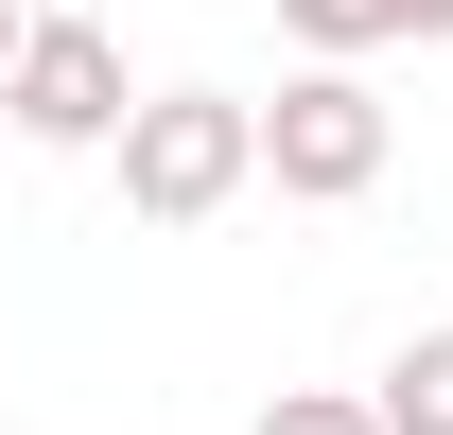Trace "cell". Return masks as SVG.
<instances>
[{
    "mask_svg": "<svg viewBox=\"0 0 453 435\" xmlns=\"http://www.w3.org/2000/svg\"><path fill=\"white\" fill-rule=\"evenodd\" d=\"M366 418H384V435H453V331H401L384 383H366Z\"/></svg>",
    "mask_w": 453,
    "mask_h": 435,
    "instance_id": "4",
    "label": "cell"
},
{
    "mask_svg": "<svg viewBox=\"0 0 453 435\" xmlns=\"http://www.w3.org/2000/svg\"><path fill=\"white\" fill-rule=\"evenodd\" d=\"M105 174H122L140 226H210V210L262 192V105L244 88H140V122L105 140Z\"/></svg>",
    "mask_w": 453,
    "mask_h": 435,
    "instance_id": "1",
    "label": "cell"
},
{
    "mask_svg": "<svg viewBox=\"0 0 453 435\" xmlns=\"http://www.w3.org/2000/svg\"><path fill=\"white\" fill-rule=\"evenodd\" d=\"M384 157H401V122H384L366 70H280V105H262V174H280L296 210H366Z\"/></svg>",
    "mask_w": 453,
    "mask_h": 435,
    "instance_id": "2",
    "label": "cell"
},
{
    "mask_svg": "<svg viewBox=\"0 0 453 435\" xmlns=\"http://www.w3.org/2000/svg\"><path fill=\"white\" fill-rule=\"evenodd\" d=\"M280 35H296V70H366L401 35V0H280Z\"/></svg>",
    "mask_w": 453,
    "mask_h": 435,
    "instance_id": "5",
    "label": "cell"
},
{
    "mask_svg": "<svg viewBox=\"0 0 453 435\" xmlns=\"http://www.w3.org/2000/svg\"><path fill=\"white\" fill-rule=\"evenodd\" d=\"M0 122H18L35 157H105L122 122H140L122 35H105V18H35V35H18V70H0Z\"/></svg>",
    "mask_w": 453,
    "mask_h": 435,
    "instance_id": "3",
    "label": "cell"
},
{
    "mask_svg": "<svg viewBox=\"0 0 453 435\" xmlns=\"http://www.w3.org/2000/svg\"><path fill=\"white\" fill-rule=\"evenodd\" d=\"M401 35H418V53H453V0H401Z\"/></svg>",
    "mask_w": 453,
    "mask_h": 435,
    "instance_id": "7",
    "label": "cell"
},
{
    "mask_svg": "<svg viewBox=\"0 0 453 435\" xmlns=\"http://www.w3.org/2000/svg\"><path fill=\"white\" fill-rule=\"evenodd\" d=\"M18 35H35V0H0V70H18Z\"/></svg>",
    "mask_w": 453,
    "mask_h": 435,
    "instance_id": "8",
    "label": "cell"
},
{
    "mask_svg": "<svg viewBox=\"0 0 453 435\" xmlns=\"http://www.w3.org/2000/svg\"><path fill=\"white\" fill-rule=\"evenodd\" d=\"M244 435H384V418H366L349 383H280V401H262V418H244Z\"/></svg>",
    "mask_w": 453,
    "mask_h": 435,
    "instance_id": "6",
    "label": "cell"
}]
</instances>
